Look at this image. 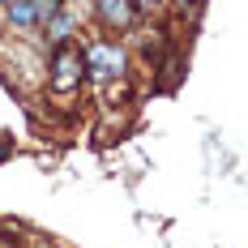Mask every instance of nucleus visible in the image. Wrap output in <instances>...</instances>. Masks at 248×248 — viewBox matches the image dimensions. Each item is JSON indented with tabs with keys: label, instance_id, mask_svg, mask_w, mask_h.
<instances>
[{
	"label": "nucleus",
	"instance_id": "nucleus-1",
	"mask_svg": "<svg viewBox=\"0 0 248 248\" xmlns=\"http://www.w3.org/2000/svg\"><path fill=\"white\" fill-rule=\"evenodd\" d=\"M81 64H86V73L107 81V77H120L124 73V51L116 43H90V47L81 51Z\"/></svg>",
	"mask_w": 248,
	"mask_h": 248
},
{
	"label": "nucleus",
	"instance_id": "nucleus-2",
	"mask_svg": "<svg viewBox=\"0 0 248 248\" xmlns=\"http://www.w3.org/2000/svg\"><path fill=\"white\" fill-rule=\"evenodd\" d=\"M81 77H86V64H81V51H56V73H51V86L60 90V94H69L81 86Z\"/></svg>",
	"mask_w": 248,
	"mask_h": 248
},
{
	"label": "nucleus",
	"instance_id": "nucleus-3",
	"mask_svg": "<svg viewBox=\"0 0 248 248\" xmlns=\"http://www.w3.org/2000/svg\"><path fill=\"white\" fill-rule=\"evenodd\" d=\"M94 9H99V17L107 26H133L137 22V4L133 0H94Z\"/></svg>",
	"mask_w": 248,
	"mask_h": 248
},
{
	"label": "nucleus",
	"instance_id": "nucleus-4",
	"mask_svg": "<svg viewBox=\"0 0 248 248\" xmlns=\"http://www.w3.org/2000/svg\"><path fill=\"white\" fill-rule=\"evenodd\" d=\"M9 22L17 26V30H30V26L39 22V4L34 0H9Z\"/></svg>",
	"mask_w": 248,
	"mask_h": 248
},
{
	"label": "nucleus",
	"instance_id": "nucleus-5",
	"mask_svg": "<svg viewBox=\"0 0 248 248\" xmlns=\"http://www.w3.org/2000/svg\"><path fill=\"white\" fill-rule=\"evenodd\" d=\"M34 4H39V22H51L60 13V0H34Z\"/></svg>",
	"mask_w": 248,
	"mask_h": 248
},
{
	"label": "nucleus",
	"instance_id": "nucleus-6",
	"mask_svg": "<svg viewBox=\"0 0 248 248\" xmlns=\"http://www.w3.org/2000/svg\"><path fill=\"white\" fill-rule=\"evenodd\" d=\"M201 4H205V0H180V9H188L193 17H197V13H201Z\"/></svg>",
	"mask_w": 248,
	"mask_h": 248
},
{
	"label": "nucleus",
	"instance_id": "nucleus-7",
	"mask_svg": "<svg viewBox=\"0 0 248 248\" xmlns=\"http://www.w3.org/2000/svg\"><path fill=\"white\" fill-rule=\"evenodd\" d=\"M9 154H13V141H9V137H0V163H4Z\"/></svg>",
	"mask_w": 248,
	"mask_h": 248
},
{
	"label": "nucleus",
	"instance_id": "nucleus-8",
	"mask_svg": "<svg viewBox=\"0 0 248 248\" xmlns=\"http://www.w3.org/2000/svg\"><path fill=\"white\" fill-rule=\"evenodd\" d=\"M133 4H137V9H150V4H158V0H133Z\"/></svg>",
	"mask_w": 248,
	"mask_h": 248
},
{
	"label": "nucleus",
	"instance_id": "nucleus-9",
	"mask_svg": "<svg viewBox=\"0 0 248 248\" xmlns=\"http://www.w3.org/2000/svg\"><path fill=\"white\" fill-rule=\"evenodd\" d=\"M0 4H9V0H0Z\"/></svg>",
	"mask_w": 248,
	"mask_h": 248
}]
</instances>
